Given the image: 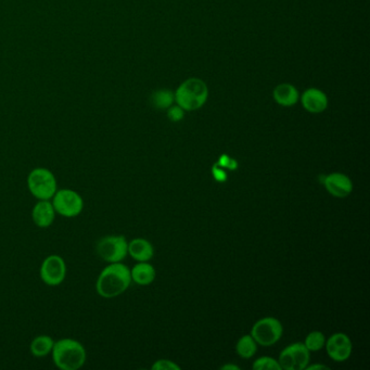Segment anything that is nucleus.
Segmentation results:
<instances>
[{
    "label": "nucleus",
    "instance_id": "ddd939ff",
    "mask_svg": "<svg viewBox=\"0 0 370 370\" xmlns=\"http://www.w3.org/2000/svg\"><path fill=\"white\" fill-rule=\"evenodd\" d=\"M129 254L137 262H149L155 255V249L148 240L135 238L129 242Z\"/></svg>",
    "mask_w": 370,
    "mask_h": 370
},
{
    "label": "nucleus",
    "instance_id": "2eb2a0df",
    "mask_svg": "<svg viewBox=\"0 0 370 370\" xmlns=\"http://www.w3.org/2000/svg\"><path fill=\"white\" fill-rule=\"evenodd\" d=\"M54 340L50 336L47 334H41L32 340L30 350L32 355L35 358H45L48 355L52 354V349H54Z\"/></svg>",
    "mask_w": 370,
    "mask_h": 370
},
{
    "label": "nucleus",
    "instance_id": "20e7f679",
    "mask_svg": "<svg viewBox=\"0 0 370 370\" xmlns=\"http://www.w3.org/2000/svg\"><path fill=\"white\" fill-rule=\"evenodd\" d=\"M28 188L37 200H52L58 191L57 179L46 167H36L28 176Z\"/></svg>",
    "mask_w": 370,
    "mask_h": 370
},
{
    "label": "nucleus",
    "instance_id": "dca6fc26",
    "mask_svg": "<svg viewBox=\"0 0 370 370\" xmlns=\"http://www.w3.org/2000/svg\"><path fill=\"white\" fill-rule=\"evenodd\" d=\"M293 358V370H305L311 360V354L304 343H293L289 345Z\"/></svg>",
    "mask_w": 370,
    "mask_h": 370
},
{
    "label": "nucleus",
    "instance_id": "6e6552de",
    "mask_svg": "<svg viewBox=\"0 0 370 370\" xmlns=\"http://www.w3.org/2000/svg\"><path fill=\"white\" fill-rule=\"evenodd\" d=\"M67 264L63 257L58 254L48 255L41 263L39 276L45 285L57 287L65 281L67 277Z\"/></svg>",
    "mask_w": 370,
    "mask_h": 370
},
{
    "label": "nucleus",
    "instance_id": "f257e3e1",
    "mask_svg": "<svg viewBox=\"0 0 370 370\" xmlns=\"http://www.w3.org/2000/svg\"><path fill=\"white\" fill-rule=\"evenodd\" d=\"M131 283V270L123 263H111L101 270L96 281V291L103 298L123 294Z\"/></svg>",
    "mask_w": 370,
    "mask_h": 370
},
{
    "label": "nucleus",
    "instance_id": "9b49d317",
    "mask_svg": "<svg viewBox=\"0 0 370 370\" xmlns=\"http://www.w3.org/2000/svg\"><path fill=\"white\" fill-rule=\"evenodd\" d=\"M56 211L52 200H39L32 210V219L34 224L39 228H48L54 224L56 219Z\"/></svg>",
    "mask_w": 370,
    "mask_h": 370
},
{
    "label": "nucleus",
    "instance_id": "f3484780",
    "mask_svg": "<svg viewBox=\"0 0 370 370\" xmlns=\"http://www.w3.org/2000/svg\"><path fill=\"white\" fill-rule=\"evenodd\" d=\"M237 354L244 360H249L253 358L257 351V343L253 339L251 334H246L243 337L240 338L239 341L237 342L236 345Z\"/></svg>",
    "mask_w": 370,
    "mask_h": 370
},
{
    "label": "nucleus",
    "instance_id": "4468645a",
    "mask_svg": "<svg viewBox=\"0 0 370 370\" xmlns=\"http://www.w3.org/2000/svg\"><path fill=\"white\" fill-rule=\"evenodd\" d=\"M131 281L138 285H149L155 281L157 272L148 262H138L131 270Z\"/></svg>",
    "mask_w": 370,
    "mask_h": 370
},
{
    "label": "nucleus",
    "instance_id": "c85d7f7f",
    "mask_svg": "<svg viewBox=\"0 0 370 370\" xmlns=\"http://www.w3.org/2000/svg\"><path fill=\"white\" fill-rule=\"evenodd\" d=\"M221 370H239L240 368L238 366L232 365V364H226L221 367Z\"/></svg>",
    "mask_w": 370,
    "mask_h": 370
},
{
    "label": "nucleus",
    "instance_id": "0eeeda50",
    "mask_svg": "<svg viewBox=\"0 0 370 370\" xmlns=\"http://www.w3.org/2000/svg\"><path fill=\"white\" fill-rule=\"evenodd\" d=\"M283 327L275 317H264L253 325L251 336L257 345L272 347L283 337Z\"/></svg>",
    "mask_w": 370,
    "mask_h": 370
},
{
    "label": "nucleus",
    "instance_id": "a878e982",
    "mask_svg": "<svg viewBox=\"0 0 370 370\" xmlns=\"http://www.w3.org/2000/svg\"><path fill=\"white\" fill-rule=\"evenodd\" d=\"M216 164L219 165V167H227L229 170H236L237 166H238L236 161L232 157H229L228 155H221L219 163H216Z\"/></svg>",
    "mask_w": 370,
    "mask_h": 370
},
{
    "label": "nucleus",
    "instance_id": "423d86ee",
    "mask_svg": "<svg viewBox=\"0 0 370 370\" xmlns=\"http://www.w3.org/2000/svg\"><path fill=\"white\" fill-rule=\"evenodd\" d=\"M54 211L65 219H74L82 214L84 210V199L78 191L62 188L58 189L52 199Z\"/></svg>",
    "mask_w": 370,
    "mask_h": 370
},
{
    "label": "nucleus",
    "instance_id": "9d476101",
    "mask_svg": "<svg viewBox=\"0 0 370 370\" xmlns=\"http://www.w3.org/2000/svg\"><path fill=\"white\" fill-rule=\"evenodd\" d=\"M328 97L318 88H309L301 96L303 108L312 114L323 113L328 108Z\"/></svg>",
    "mask_w": 370,
    "mask_h": 370
},
{
    "label": "nucleus",
    "instance_id": "cd10ccee",
    "mask_svg": "<svg viewBox=\"0 0 370 370\" xmlns=\"http://www.w3.org/2000/svg\"><path fill=\"white\" fill-rule=\"evenodd\" d=\"M329 367L327 365H322V364H314V365H307L305 370H328Z\"/></svg>",
    "mask_w": 370,
    "mask_h": 370
},
{
    "label": "nucleus",
    "instance_id": "f8f14e48",
    "mask_svg": "<svg viewBox=\"0 0 370 370\" xmlns=\"http://www.w3.org/2000/svg\"><path fill=\"white\" fill-rule=\"evenodd\" d=\"M273 97L274 100L279 106L290 108V107L296 106L298 103L300 94L294 86L288 84V83H283L281 85L276 86L273 91Z\"/></svg>",
    "mask_w": 370,
    "mask_h": 370
},
{
    "label": "nucleus",
    "instance_id": "b1692460",
    "mask_svg": "<svg viewBox=\"0 0 370 370\" xmlns=\"http://www.w3.org/2000/svg\"><path fill=\"white\" fill-rule=\"evenodd\" d=\"M184 116H185V110L180 108L179 106H171L170 108L167 109V118L170 121L174 122V123H177V122L182 121Z\"/></svg>",
    "mask_w": 370,
    "mask_h": 370
},
{
    "label": "nucleus",
    "instance_id": "4be33fe9",
    "mask_svg": "<svg viewBox=\"0 0 370 370\" xmlns=\"http://www.w3.org/2000/svg\"><path fill=\"white\" fill-rule=\"evenodd\" d=\"M352 351L353 345H345V347H338L334 352L328 355L331 360H336V362H345L350 358Z\"/></svg>",
    "mask_w": 370,
    "mask_h": 370
},
{
    "label": "nucleus",
    "instance_id": "393cba45",
    "mask_svg": "<svg viewBox=\"0 0 370 370\" xmlns=\"http://www.w3.org/2000/svg\"><path fill=\"white\" fill-rule=\"evenodd\" d=\"M152 370H180V366L170 360H159L152 365Z\"/></svg>",
    "mask_w": 370,
    "mask_h": 370
},
{
    "label": "nucleus",
    "instance_id": "bb28decb",
    "mask_svg": "<svg viewBox=\"0 0 370 370\" xmlns=\"http://www.w3.org/2000/svg\"><path fill=\"white\" fill-rule=\"evenodd\" d=\"M213 175L215 179L219 180V182H225L227 178L226 173L221 168H219V166L216 164L213 167Z\"/></svg>",
    "mask_w": 370,
    "mask_h": 370
},
{
    "label": "nucleus",
    "instance_id": "412c9836",
    "mask_svg": "<svg viewBox=\"0 0 370 370\" xmlns=\"http://www.w3.org/2000/svg\"><path fill=\"white\" fill-rule=\"evenodd\" d=\"M252 368L254 370H281L278 360H274L272 358H268V356L257 358L253 362Z\"/></svg>",
    "mask_w": 370,
    "mask_h": 370
},
{
    "label": "nucleus",
    "instance_id": "7ed1b4c3",
    "mask_svg": "<svg viewBox=\"0 0 370 370\" xmlns=\"http://www.w3.org/2000/svg\"><path fill=\"white\" fill-rule=\"evenodd\" d=\"M174 97H175L176 105L184 110H199L208 101V85L200 78H188L176 89Z\"/></svg>",
    "mask_w": 370,
    "mask_h": 370
},
{
    "label": "nucleus",
    "instance_id": "f03ea898",
    "mask_svg": "<svg viewBox=\"0 0 370 370\" xmlns=\"http://www.w3.org/2000/svg\"><path fill=\"white\" fill-rule=\"evenodd\" d=\"M54 365L61 370H78L85 365L87 352L80 341L71 338L54 341L52 351Z\"/></svg>",
    "mask_w": 370,
    "mask_h": 370
},
{
    "label": "nucleus",
    "instance_id": "39448f33",
    "mask_svg": "<svg viewBox=\"0 0 370 370\" xmlns=\"http://www.w3.org/2000/svg\"><path fill=\"white\" fill-rule=\"evenodd\" d=\"M96 252L103 262L121 263L129 254V242L122 235H109L98 240Z\"/></svg>",
    "mask_w": 370,
    "mask_h": 370
},
{
    "label": "nucleus",
    "instance_id": "5701e85b",
    "mask_svg": "<svg viewBox=\"0 0 370 370\" xmlns=\"http://www.w3.org/2000/svg\"><path fill=\"white\" fill-rule=\"evenodd\" d=\"M278 362H279L281 369L293 370V358L290 347H287L285 350H283V352L279 355Z\"/></svg>",
    "mask_w": 370,
    "mask_h": 370
},
{
    "label": "nucleus",
    "instance_id": "a211bd4d",
    "mask_svg": "<svg viewBox=\"0 0 370 370\" xmlns=\"http://www.w3.org/2000/svg\"><path fill=\"white\" fill-rule=\"evenodd\" d=\"M175 102V97L174 93L168 89L157 90L152 95V105L160 110H167L173 103Z\"/></svg>",
    "mask_w": 370,
    "mask_h": 370
},
{
    "label": "nucleus",
    "instance_id": "1a4fd4ad",
    "mask_svg": "<svg viewBox=\"0 0 370 370\" xmlns=\"http://www.w3.org/2000/svg\"><path fill=\"white\" fill-rule=\"evenodd\" d=\"M326 191L334 198H347L353 191V183L349 176L342 173H332L323 180Z\"/></svg>",
    "mask_w": 370,
    "mask_h": 370
},
{
    "label": "nucleus",
    "instance_id": "6ab92c4d",
    "mask_svg": "<svg viewBox=\"0 0 370 370\" xmlns=\"http://www.w3.org/2000/svg\"><path fill=\"white\" fill-rule=\"evenodd\" d=\"M326 343V337L320 331H313L306 336L304 340V345L307 347L309 352H317L322 350Z\"/></svg>",
    "mask_w": 370,
    "mask_h": 370
},
{
    "label": "nucleus",
    "instance_id": "aec40b11",
    "mask_svg": "<svg viewBox=\"0 0 370 370\" xmlns=\"http://www.w3.org/2000/svg\"><path fill=\"white\" fill-rule=\"evenodd\" d=\"M352 345L350 338L347 337V334L338 332V334H332L326 340L325 347H326L327 354L334 352L336 349L345 345Z\"/></svg>",
    "mask_w": 370,
    "mask_h": 370
}]
</instances>
